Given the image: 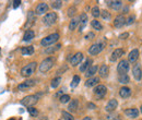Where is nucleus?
<instances>
[{
	"mask_svg": "<svg viewBox=\"0 0 142 120\" xmlns=\"http://www.w3.org/2000/svg\"><path fill=\"white\" fill-rule=\"evenodd\" d=\"M41 97V95L39 94H32V95H27L25 96L24 98L21 99V105L22 106H25V107H33L36 103L38 101Z\"/></svg>",
	"mask_w": 142,
	"mask_h": 120,
	"instance_id": "1",
	"label": "nucleus"
},
{
	"mask_svg": "<svg viewBox=\"0 0 142 120\" xmlns=\"http://www.w3.org/2000/svg\"><path fill=\"white\" fill-rule=\"evenodd\" d=\"M54 64H55V59L53 57H47L41 62L38 70H39L41 73H46V72H48L54 67Z\"/></svg>",
	"mask_w": 142,
	"mask_h": 120,
	"instance_id": "2",
	"label": "nucleus"
},
{
	"mask_svg": "<svg viewBox=\"0 0 142 120\" xmlns=\"http://www.w3.org/2000/svg\"><path fill=\"white\" fill-rule=\"evenodd\" d=\"M36 67H37V63H36L35 61L34 62H30L27 63L26 65H24V67L21 69V75L23 77H30L32 76L34 74V72L36 70Z\"/></svg>",
	"mask_w": 142,
	"mask_h": 120,
	"instance_id": "3",
	"label": "nucleus"
},
{
	"mask_svg": "<svg viewBox=\"0 0 142 120\" xmlns=\"http://www.w3.org/2000/svg\"><path fill=\"white\" fill-rule=\"evenodd\" d=\"M60 38V36L58 33H53L50 35H47L46 37H44L41 40V45L43 47H48L53 44H55L56 41H58V39Z\"/></svg>",
	"mask_w": 142,
	"mask_h": 120,
	"instance_id": "4",
	"label": "nucleus"
},
{
	"mask_svg": "<svg viewBox=\"0 0 142 120\" xmlns=\"http://www.w3.org/2000/svg\"><path fill=\"white\" fill-rule=\"evenodd\" d=\"M57 19H58V16H57L56 12H48L43 17V23L46 26H52L57 22Z\"/></svg>",
	"mask_w": 142,
	"mask_h": 120,
	"instance_id": "5",
	"label": "nucleus"
},
{
	"mask_svg": "<svg viewBox=\"0 0 142 120\" xmlns=\"http://www.w3.org/2000/svg\"><path fill=\"white\" fill-rule=\"evenodd\" d=\"M93 92H94V95L97 99H102L104 96L107 94V87L103 85V84H98V85H96L94 87Z\"/></svg>",
	"mask_w": 142,
	"mask_h": 120,
	"instance_id": "6",
	"label": "nucleus"
},
{
	"mask_svg": "<svg viewBox=\"0 0 142 120\" xmlns=\"http://www.w3.org/2000/svg\"><path fill=\"white\" fill-rule=\"evenodd\" d=\"M128 71H129V61L128 60H125V59L120 60L118 64H117V72H118V74L119 75L127 74Z\"/></svg>",
	"mask_w": 142,
	"mask_h": 120,
	"instance_id": "7",
	"label": "nucleus"
},
{
	"mask_svg": "<svg viewBox=\"0 0 142 120\" xmlns=\"http://www.w3.org/2000/svg\"><path fill=\"white\" fill-rule=\"evenodd\" d=\"M104 48H105L104 43H95L89 48V53L91 56H96L100 52H102V50L104 49Z\"/></svg>",
	"mask_w": 142,
	"mask_h": 120,
	"instance_id": "8",
	"label": "nucleus"
},
{
	"mask_svg": "<svg viewBox=\"0 0 142 120\" xmlns=\"http://www.w3.org/2000/svg\"><path fill=\"white\" fill-rule=\"evenodd\" d=\"M35 84H36V80H26V81H24V82H22L21 84L18 85V89L21 91V92L26 91V89L33 87Z\"/></svg>",
	"mask_w": 142,
	"mask_h": 120,
	"instance_id": "9",
	"label": "nucleus"
},
{
	"mask_svg": "<svg viewBox=\"0 0 142 120\" xmlns=\"http://www.w3.org/2000/svg\"><path fill=\"white\" fill-rule=\"evenodd\" d=\"M48 9H49V5L46 2H39L35 8V13L37 15L45 14L46 12H48Z\"/></svg>",
	"mask_w": 142,
	"mask_h": 120,
	"instance_id": "10",
	"label": "nucleus"
},
{
	"mask_svg": "<svg viewBox=\"0 0 142 120\" xmlns=\"http://www.w3.org/2000/svg\"><path fill=\"white\" fill-rule=\"evenodd\" d=\"M83 58H84V56H83L82 52H77L70 59V64L72 65V67H76V65H78V64H80L82 62Z\"/></svg>",
	"mask_w": 142,
	"mask_h": 120,
	"instance_id": "11",
	"label": "nucleus"
},
{
	"mask_svg": "<svg viewBox=\"0 0 142 120\" xmlns=\"http://www.w3.org/2000/svg\"><path fill=\"white\" fill-rule=\"evenodd\" d=\"M123 53H125V50H123L122 48H117V49H115V50L112 52L109 60H110L112 62H115V61H117V60L120 59V58L123 56Z\"/></svg>",
	"mask_w": 142,
	"mask_h": 120,
	"instance_id": "12",
	"label": "nucleus"
},
{
	"mask_svg": "<svg viewBox=\"0 0 142 120\" xmlns=\"http://www.w3.org/2000/svg\"><path fill=\"white\" fill-rule=\"evenodd\" d=\"M132 74L134 76V79L137 81H141L142 79V69L140 63H135L132 68Z\"/></svg>",
	"mask_w": 142,
	"mask_h": 120,
	"instance_id": "13",
	"label": "nucleus"
},
{
	"mask_svg": "<svg viewBox=\"0 0 142 120\" xmlns=\"http://www.w3.org/2000/svg\"><path fill=\"white\" fill-rule=\"evenodd\" d=\"M118 107V101H117V99L115 98H112L108 100V103L106 104V106H105V110H106L107 112H113L116 110V108Z\"/></svg>",
	"mask_w": 142,
	"mask_h": 120,
	"instance_id": "14",
	"label": "nucleus"
},
{
	"mask_svg": "<svg viewBox=\"0 0 142 120\" xmlns=\"http://www.w3.org/2000/svg\"><path fill=\"white\" fill-rule=\"evenodd\" d=\"M123 25H126V17L123 16V14L117 15L114 20V26L116 28H121Z\"/></svg>",
	"mask_w": 142,
	"mask_h": 120,
	"instance_id": "15",
	"label": "nucleus"
},
{
	"mask_svg": "<svg viewBox=\"0 0 142 120\" xmlns=\"http://www.w3.org/2000/svg\"><path fill=\"white\" fill-rule=\"evenodd\" d=\"M97 73L100 74L101 77H103V79H105V77H107L108 74H109V67L107 64H102L100 68H98V71Z\"/></svg>",
	"mask_w": 142,
	"mask_h": 120,
	"instance_id": "16",
	"label": "nucleus"
},
{
	"mask_svg": "<svg viewBox=\"0 0 142 120\" xmlns=\"http://www.w3.org/2000/svg\"><path fill=\"white\" fill-rule=\"evenodd\" d=\"M125 115L131 119H135L139 117V110L137 108H128L125 110Z\"/></svg>",
	"mask_w": 142,
	"mask_h": 120,
	"instance_id": "17",
	"label": "nucleus"
},
{
	"mask_svg": "<svg viewBox=\"0 0 142 120\" xmlns=\"http://www.w3.org/2000/svg\"><path fill=\"white\" fill-rule=\"evenodd\" d=\"M97 71H98V67L96 64H92L91 67L85 71V76L88 77V79H90V77H93L95 75V73H97Z\"/></svg>",
	"mask_w": 142,
	"mask_h": 120,
	"instance_id": "18",
	"label": "nucleus"
},
{
	"mask_svg": "<svg viewBox=\"0 0 142 120\" xmlns=\"http://www.w3.org/2000/svg\"><path fill=\"white\" fill-rule=\"evenodd\" d=\"M139 58V50L138 49H132L128 55V61L130 63H134Z\"/></svg>",
	"mask_w": 142,
	"mask_h": 120,
	"instance_id": "19",
	"label": "nucleus"
},
{
	"mask_svg": "<svg viewBox=\"0 0 142 120\" xmlns=\"http://www.w3.org/2000/svg\"><path fill=\"white\" fill-rule=\"evenodd\" d=\"M98 83H100V77H98V76H93V77H90V79H88L85 81V86L93 87V86L98 85Z\"/></svg>",
	"mask_w": 142,
	"mask_h": 120,
	"instance_id": "20",
	"label": "nucleus"
},
{
	"mask_svg": "<svg viewBox=\"0 0 142 120\" xmlns=\"http://www.w3.org/2000/svg\"><path fill=\"white\" fill-rule=\"evenodd\" d=\"M119 96L121 98H128L131 96V89L127 86H122L119 89Z\"/></svg>",
	"mask_w": 142,
	"mask_h": 120,
	"instance_id": "21",
	"label": "nucleus"
},
{
	"mask_svg": "<svg viewBox=\"0 0 142 120\" xmlns=\"http://www.w3.org/2000/svg\"><path fill=\"white\" fill-rule=\"evenodd\" d=\"M88 24V15L86 13H82L80 15V24H79V32H82L85 25Z\"/></svg>",
	"mask_w": 142,
	"mask_h": 120,
	"instance_id": "22",
	"label": "nucleus"
},
{
	"mask_svg": "<svg viewBox=\"0 0 142 120\" xmlns=\"http://www.w3.org/2000/svg\"><path fill=\"white\" fill-rule=\"evenodd\" d=\"M107 4H108L113 10L118 11V10H120V8L122 7V1H119V0H113V1H107Z\"/></svg>",
	"mask_w": 142,
	"mask_h": 120,
	"instance_id": "23",
	"label": "nucleus"
},
{
	"mask_svg": "<svg viewBox=\"0 0 142 120\" xmlns=\"http://www.w3.org/2000/svg\"><path fill=\"white\" fill-rule=\"evenodd\" d=\"M79 24H80V16L72 17L70 23H69V29L70 31H75V29L79 26Z\"/></svg>",
	"mask_w": 142,
	"mask_h": 120,
	"instance_id": "24",
	"label": "nucleus"
},
{
	"mask_svg": "<svg viewBox=\"0 0 142 120\" xmlns=\"http://www.w3.org/2000/svg\"><path fill=\"white\" fill-rule=\"evenodd\" d=\"M35 37V33L33 29H26L25 33L23 35V40L24 41H31Z\"/></svg>",
	"mask_w": 142,
	"mask_h": 120,
	"instance_id": "25",
	"label": "nucleus"
},
{
	"mask_svg": "<svg viewBox=\"0 0 142 120\" xmlns=\"http://www.w3.org/2000/svg\"><path fill=\"white\" fill-rule=\"evenodd\" d=\"M78 106H79V100L72 99V100H70L69 105H68V110H69V112H75L78 110Z\"/></svg>",
	"mask_w": 142,
	"mask_h": 120,
	"instance_id": "26",
	"label": "nucleus"
},
{
	"mask_svg": "<svg viewBox=\"0 0 142 120\" xmlns=\"http://www.w3.org/2000/svg\"><path fill=\"white\" fill-rule=\"evenodd\" d=\"M21 53H22L23 56L33 55V53H34V47H33V46H25V47H22Z\"/></svg>",
	"mask_w": 142,
	"mask_h": 120,
	"instance_id": "27",
	"label": "nucleus"
},
{
	"mask_svg": "<svg viewBox=\"0 0 142 120\" xmlns=\"http://www.w3.org/2000/svg\"><path fill=\"white\" fill-rule=\"evenodd\" d=\"M91 26L93 27L95 31H97V32H100V31H102L103 29V25H102V23L100 22V21H97L96 19H94V20H92L91 21Z\"/></svg>",
	"mask_w": 142,
	"mask_h": 120,
	"instance_id": "28",
	"label": "nucleus"
},
{
	"mask_svg": "<svg viewBox=\"0 0 142 120\" xmlns=\"http://www.w3.org/2000/svg\"><path fill=\"white\" fill-rule=\"evenodd\" d=\"M91 63H92V60L90 58H88L81 65H80V71H81V72H85L86 70L91 67Z\"/></svg>",
	"mask_w": 142,
	"mask_h": 120,
	"instance_id": "29",
	"label": "nucleus"
},
{
	"mask_svg": "<svg viewBox=\"0 0 142 120\" xmlns=\"http://www.w3.org/2000/svg\"><path fill=\"white\" fill-rule=\"evenodd\" d=\"M118 82L120 84H128L130 82V76L128 74H121V75H118Z\"/></svg>",
	"mask_w": 142,
	"mask_h": 120,
	"instance_id": "30",
	"label": "nucleus"
},
{
	"mask_svg": "<svg viewBox=\"0 0 142 120\" xmlns=\"http://www.w3.org/2000/svg\"><path fill=\"white\" fill-rule=\"evenodd\" d=\"M61 76H56L55 79H53L52 80V82H50V86L53 87V88H57L59 85H60V83H61Z\"/></svg>",
	"mask_w": 142,
	"mask_h": 120,
	"instance_id": "31",
	"label": "nucleus"
},
{
	"mask_svg": "<svg viewBox=\"0 0 142 120\" xmlns=\"http://www.w3.org/2000/svg\"><path fill=\"white\" fill-rule=\"evenodd\" d=\"M60 48H61V45H60V44H57L56 46H54V47H47L44 52H45V53H48V55H49V53H53V52H55V51L59 50Z\"/></svg>",
	"mask_w": 142,
	"mask_h": 120,
	"instance_id": "32",
	"label": "nucleus"
},
{
	"mask_svg": "<svg viewBox=\"0 0 142 120\" xmlns=\"http://www.w3.org/2000/svg\"><path fill=\"white\" fill-rule=\"evenodd\" d=\"M34 20H35L34 12H33V11H30V12H29V14H27V22H26L25 27H27V26H29V24H30V25H31V24H33V23H34Z\"/></svg>",
	"mask_w": 142,
	"mask_h": 120,
	"instance_id": "33",
	"label": "nucleus"
},
{
	"mask_svg": "<svg viewBox=\"0 0 142 120\" xmlns=\"http://www.w3.org/2000/svg\"><path fill=\"white\" fill-rule=\"evenodd\" d=\"M80 76L79 75H75L72 77V81H71V83H70V86L72 87V88H75V87H77L78 85H79V83H80Z\"/></svg>",
	"mask_w": 142,
	"mask_h": 120,
	"instance_id": "34",
	"label": "nucleus"
},
{
	"mask_svg": "<svg viewBox=\"0 0 142 120\" xmlns=\"http://www.w3.org/2000/svg\"><path fill=\"white\" fill-rule=\"evenodd\" d=\"M91 13L94 17H98V16H101V10L97 5H95V7H93L91 9Z\"/></svg>",
	"mask_w": 142,
	"mask_h": 120,
	"instance_id": "35",
	"label": "nucleus"
},
{
	"mask_svg": "<svg viewBox=\"0 0 142 120\" xmlns=\"http://www.w3.org/2000/svg\"><path fill=\"white\" fill-rule=\"evenodd\" d=\"M59 101H60L61 104H67V103H69V101H70V95H68V94H63V95L60 96Z\"/></svg>",
	"mask_w": 142,
	"mask_h": 120,
	"instance_id": "36",
	"label": "nucleus"
},
{
	"mask_svg": "<svg viewBox=\"0 0 142 120\" xmlns=\"http://www.w3.org/2000/svg\"><path fill=\"white\" fill-rule=\"evenodd\" d=\"M27 111L31 115V117H37L38 116V110L36 109L35 107H29L27 108Z\"/></svg>",
	"mask_w": 142,
	"mask_h": 120,
	"instance_id": "37",
	"label": "nucleus"
},
{
	"mask_svg": "<svg viewBox=\"0 0 142 120\" xmlns=\"http://www.w3.org/2000/svg\"><path fill=\"white\" fill-rule=\"evenodd\" d=\"M101 16L104 20L108 21V20H110V17H112V14H110V12H108L107 10H103V11H101Z\"/></svg>",
	"mask_w": 142,
	"mask_h": 120,
	"instance_id": "38",
	"label": "nucleus"
},
{
	"mask_svg": "<svg viewBox=\"0 0 142 120\" xmlns=\"http://www.w3.org/2000/svg\"><path fill=\"white\" fill-rule=\"evenodd\" d=\"M50 5H52L54 9L58 10V9H60L61 7H63V1H60V0H57V1H52Z\"/></svg>",
	"mask_w": 142,
	"mask_h": 120,
	"instance_id": "39",
	"label": "nucleus"
},
{
	"mask_svg": "<svg viewBox=\"0 0 142 120\" xmlns=\"http://www.w3.org/2000/svg\"><path fill=\"white\" fill-rule=\"evenodd\" d=\"M61 115H63L64 120H76L75 117H73L69 111H63V113H61Z\"/></svg>",
	"mask_w": 142,
	"mask_h": 120,
	"instance_id": "40",
	"label": "nucleus"
},
{
	"mask_svg": "<svg viewBox=\"0 0 142 120\" xmlns=\"http://www.w3.org/2000/svg\"><path fill=\"white\" fill-rule=\"evenodd\" d=\"M76 12H77L76 7H70L69 9H68V11H67V14H68V16H70V17H75Z\"/></svg>",
	"mask_w": 142,
	"mask_h": 120,
	"instance_id": "41",
	"label": "nucleus"
},
{
	"mask_svg": "<svg viewBox=\"0 0 142 120\" xmlns=\"http://www.w3.org/2000/svg\"><path fill=\"white\" fill-rule=\"evenodd\" d=\"M135 16L134 15H129L128 19H126V25H131V24L134 22Z\"/></svg>",
	"mask_w": 142,
	"mask_h": 120,
	"instance_id": "42",
	"label": "nucleus"
},
{
	"mask_svg": "<svg viewBox=\"0 0 142 120\" xmlns=\"http://www.w3.org/2000/svg\"><path fill=\"white\" fill-rule=\"evenodd\" d=\"M107 119L108 120H121V118H120L119 115H109L107 117Z\"/></svg>",
	"mask_w": 142,
	"mask_h": 120,
	"instance_id": "43",
	"label": "nucleus"
},
{
	"mask_svg": "<svg viewBox=\"0 0 142 120\" xmlns=\"http://www.w3.org/2000/svg\"><path fill=\"white\" fill-rule=\"evenodd\" d=\"M94 37H95V34H94L93 32H89L88 34L85 35V37H84V38H85V39H88V40H90V39H93Z\"/></svg>",
	"mask_w": 142,
	"mask_h": 120,
	"instance_id": "44",
	"label": "nucleus"
},
{
	"mask_svg": "<svg viewBox=\"0 0 142 120\" xmlns=\"http://www.w3.org/2000/svg\"><path fill=\"white\" fill-rule=\"evenodd\" d=\"M128 37H129V33H127V32L121 33V34L119 35V38H120V39H127Z\"/></svg>",
	"mask_w": 142,
	"mask_h": 120,
	"instance_id": "45",
	"label": "nucleus"
},
{
	"mask_svg": "<svg viewBox=\"0 0 142 120\" xmlns=\"http://www.w3.org/2000/svg\"><path fill=\"white\" fill-rule=\"evenodd\" d=\"M12 3H13V8H14V9H16V8L21 4V1H20V0H14V1L12 2Z\"/></svg>",
	"mask_w": 142,
	"mask_h": 120,
	"instance_id": "46",
	"label": "nucleus"
},
{
	"mask_svg": "<svg viewBox=\"0 0 142 120\" xmlns=\"http://www.w3.org/2000/svg\"><path fill=\"white\" fill-rule=\"evenodd\" d=\"M88 107L90 108V109H95V108H96L95 104H93V103H89V104H88Z\"/></svg>",
	"mask_w": 142,
	"mask_h": 120,
	"instance_id": "47",
	"label": "nucleus"
},
{
	"mask_svg": "<svg viewBox=\"0 0 142 120\" xmlns=\"http://www.w3.org/2000/svg\"><path fill=\"white\" fill-rule=\"evenodd\" d=\"M82 120H92V118H91V117H89V116H86V117H84Z\"/></svg>",
	"mask_w": 142,
	"mask_h": 120,
	"instance_id": "48",
	"label": "nucleus"
},
{
	"mask_svg": "<svg viewBox=\"0 0 142 120\" xmlns=\"http://www.w3.org/2000/svg\"><path fill=\"white\" fill-rule=\"evenodd\" d=\"M38 120H48V119H47V117H42V118H39Z\"/></svg>",
	"mask_w": 142,
	"mask_h": 120,
	"instance_id": "49",
	"label": "nucleus"
},
{
	"mask_svg": "<svg viewBox=\"0 0 142 120\" xmlns=\"http://www.w3.org/2000/svg\"><path fill=\"white\" fill-rule=\"evenodd\" d=\"M140 108H141V109H140V111L142 112V105H141V107H140Z\"/></svg>",
	"mask_w": 142,
	"mask_h": 120,
	"instance_id": "50",
	"label": "nucleus"
},
{
	"mask_svg": "<svg viewBox=\"0 0 142 120\" xmlns=\"http://www.w3.org/2000/svg\"><path fill=\"white\" fill-rule=\"evenodd\" d=\"M9 120H15V119H14V118H11V119H9Z\"/></svg>",
	"mask_w": 142,
	"mask_h": 120,
	"instance_id": "51",
	"label": "nucleus"
}]
</instances>
